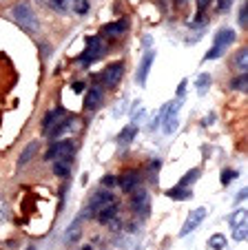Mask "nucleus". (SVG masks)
<instances>
[{
	"instance_id": "obj_2",
	"label": "nucleus",
	"mask_w": 248,
	"mask_h": 250,
	"mask_svg": "<svg viewBox=\"0 0 248 250\" xmlns=\"http://www.w3.org/2000/svg\"><path fill=\"white\" fill-rule=\"evenodd\" d=\"M235 42V31L233 29H222V31H217L215 40H213V47L208 49V53L204 56V60H217V58H222L226 51H228V47Z\"/></svg>"
},
{
	"instance_id": "obj_24",
	"label": "nucleus",
	"mask_w": 248,
	"mask_h": 250,
	"mask_svg": "<svg viewBox=\"0 0 248 250\" xmlns=\"http://www.w3.org/2000/svg\"><path fill=\"white\" fill-rule=\"evenodd\" d=\"M228 224L233 228L239 226V224H246V208H237V210H235L233 215L228 217Z\"/></svg>"
},
{
	"instance_id": "obj_22",
	"label": "nucleus",
	"mask_w": 248,
	"mask_h": 250,
	"mask_svg": "<svg viewBox=\"0 0 248 250\" xmlns=\"http://www.w3.org/2000/svg\"><path fill=\"white\" fill-rule=\"evenodd\" d=\"M235 69H237L239 73H246L248 71V51L246 49L237 51V56H235Z\"/></svg>"
},
{
	"instance_id": "obj_4",
	"label": "nucleus",
	"mask_w": 248,
	"mask_h": 250,
	"mask_svg": "<svg viewBox=\"0 0 248 250\" xmlns=\"http://www.w3.org/2000/svg\"><path fill=\"white\" fill-rule=\"evenodd\" d=\"M111 202H115V197H113V195L109 193V190H104V193H95V195H91V199H89V204H87L85 215H82V217H87V219L95 217V212H98L100 208H104L107 204H111Z\"/></svg>"
},
{
	"instance_id": "obj_31",
	"label": "nucleus",
	"mask_w": 248,
	"mask_h": 250,
	"mask_svg": "<svg viewBox=\"0 0 248 250\" xmlns=\"http://www.w3.org/2000/svg\"><path fill=\"white\" fill-rule=\"evenodd\" d=\"M80 224H82V219H75V222L71 224V232H67V239L69 241H75L80 237Z\"/></svg>"
},
{
	"instance_id": "obj_23",
	"label": "nucleus",
	"mask_w": 248,
	"mask_h": 250,
	"mask_svg": "<svg viewBox=\"0 0 248 250\" xmlns=\"http://www.w3.org/2000/svg\"><path fill=\"white\" fill-rule=\"evenodd\" d=\"M36 148H38V144L36 142H31L27 148H24L23 153H20V160H18V168H23V166H27L29 164V160H31V155L36 153Z\"/></svg>"
},
{
	"instance_id": "obj_10",
	"label": "nucleus",
	"mask_w": 248,
	"mask_h": 250,
	"mask_svg": "<svg viewBox=\"0 0 248 250\" xmlns=\"http://www.w3.org/2000/svg\"><path fill=\"white\" fill-rule=\"evenodd\" d=\"M117 186L122 188V193H133V190L140 186V173H135V170L124 173L120 180H117Z\"/></svg>"
},
{
	"instance_id": "obj_7",
	"label": "nucleus",
	"mask_w": 248,
	"mask_h": 250,
	"mask_svg": "<svg viewBox=\"0 0 248 250\" xmlns=\"http://www.w3.org/2000/svg\"><path fill=\"white\" fill-rule=\"evenodd\" d=\"M131 208H133V212H137V215H142V217H149V212H151V197H149V193H146L144 188L137 190V193L133 195Z\"/></svg>"
},
{
	"instance_id": "obj_9",
	"label": "nucleus",
	"mask_w": 248,
	"mask_h": 250,
	"mask_svg": "<svg viewBox=\"0 0 248 250\" xmlns=\"http://www.w3.org/2000/svg\"><path fill=\"white\" fill-rule=\"evenodd\" d=\"M153 60H155V51H153V49H149V51L142 56L140 66H137L135 80H137V84H140V86L146 84V78H149V71H151V64H153Z\"/></svg>"
},
{
	"instance_id": "obj_26",
	"label": "nucleus",
	"mask_w": 248,
	"mask_h": 250,
	"mask_svg": "<svg viewBox=\"0 0 248 250\" xmlns=\"http://www.w3.org/2000/svg\"><path fill=\"white\" fill-rule=\"evenodd\" d=\"M230 86H233L235 91H246L248 89V73H239V76L230 82Z\"/></svg>"
},
{
	"instance_id": "obj_15",
	"label": "nucleus",
	"mask_w": 248,
	"mask_h": 250,
	"mask_svg": "<svg viewBox=\"0 0 248 250\" xmlns=\"http://www.w3.org/2000/svg\"><path fill=\"white\" fill-rule=\"evenodd\" d=\"M135 135H137V126H135V124H129V126H124L120 131V135H117V142H120L122 146H127V144H131V142L135 140Z\"/></svg>"
},
{
	"instance_id": "obj_30",
	"label": "nucleus",
	"mask_w": 248,
	"mask_h": 250,
	"mask_svg": "<svg viewBox=\"0 0 248 250\" xmlns=\"http://www.w3.org/2000/svg\"><path fill=\"white\" fill-rule=\"evenodd\" d=\"M166 111H169V104H164V106H162V111H159V115H155V118H153V122H151V128H158V126H162L164 118H166Z\"/></svg>"
},
{
	"instance_id": "obj_12",
	"label": "nucleus",
	"mask_w": 248,
	"mask_h": 250,
	"mask_svg": "<svg viewBox=\"0 0 248 250\" xmlns=\"http://www.w3.org/2000/svg\"><path fill=\"white\" fill-rule=\"evenodd\" d=\"M100 102H102V89H100V86H91V89L87 91V98H85V109L95 111L100 106Z\"/></svg>"
},
{
	"instance_id": "obj_29",
	"label": "nucleus",
	"mask_w": 248,
	"mask_h": 250,
	"mask_svg": "<svg viewBox=\"0 0 248 250\" xmlns=\"http://www.w3.org/2000/svg\"><path fill=\"white\" fill-rule=\"evenodd\" d=\"M197 177H200V168H193V170H188V173L184 175V180L180 182L178 186H188V184H191V182H195Z\"/></svg>"
},
{
	"instance_id": "obj_8",
	"label": "nucleus",
	"mask_w": 248,
	"mask_h": 250,
	"mask_svg": "<svg viewBox=\"0 0 248 250\" xmlns=\"http://www.w3.org/2000/svg\"><path fill=\"white\" fill-rule=\"evenodd\" d=\"M180 104H182V100H175V102H169V111H166V118H164V126H162L166 135H173L175 128H178Z\"/></svg>"
},
{
	"instance_id": "obj_38",
	"label": "nucleus",
	"mask_w": 248,
	"mask_h": 250,
	"mask_svg": "<svg viewBox=\"0 0 248 250\" xmlns=\"http://www.w3.org/2000/svg\"><path fill=\"white\" fill-rule=\"evenodd\" d=\"M82 89H85V84H82V82H75V84H73V91H78V93H80Z\"/></svg>"
},
{
	"instance_id": "obj_35",
	"label": "nucleus",
	"mask_w": 248,
	"mask_h": 250,
	"mask_svg": "<svg viewBox=\"0 0 248 250\" xmlns=\"http://www.w3.org/2000/svg\"><path fill=\"white\" fill-rule=\"evenodd\" d=\"M117 180L113 177V175H107V177H102V186H115Z\"/></svg>"
},
{
	"instance_id": "obj_14",
	"label": "nucleus",
	"mask_w": 248,
	"mask_h": 250,
	"mask_svg": "<svg viewBox=\"0 0 248 250\" xmlns=\"http://www.w3.org/2000/svg\"><path fill=\"white\" fill-rule=\"evenodd\" d=\"M51 170L56 177H69L71 173V157H60L51 162Z\"/></svg>"
},
{
	"instance_id": "obj_42",
	"label": "nucleus",
	"mask_w": 248,
	"mask_h": 250,
	"mask_svg": "<svg viewBox=\"0 0 248 250\" xmlns=\"http://www.w3.org/2000/svg\"><path fill=\"white\" fill-rule=\"evenodd\" d=\"M38 2H43V5H45V2H47V0H38Z\"/></svg>"
},
{
	"instance_id": "obj_25",
	"label": "nucleus",
	"mask_w": 248,
	"mask_h": 250,
	"mask_svg": "<svg viewBox=\"0 0 248 250\" xmlns=\"http://www.w3.org/2000/svg\"><path fill=\"white\" fill-rule=\"evenodd\" d=\"M69 128H71V122H69V120H62V122L53 124V128L49 131V135H51V137H60L62 133H67Z\"/></svg>"
},
{
	"instance_id": "obj_5",
	"label": "nucleus",
	"mask_w": 248,
	"mask_h": 250,
	"mask_svg": "<svg viewBox=\"0 0 248 250\" xmlns=\"http://www.w3.org/2000/svg\"><path fill=\"white\" fill-rule=\"evenodd\" d=\"M122 76H124V64H122L120 60L117 62H111V64L104 69V73H102V82H104V86H109V89H113V86L117 84V82L122 80Z\"/></svg>"
},
{
	"instance_id": "obj_16",
	"label": "nucleus",
	"mask_w": 248,
	"mask_h": 250,
	"mask_svg": "<svg viewBox=\"0 0 248 250\" xmlns=\"http://www.w3.org/2000/svg\"><path fill=\"white\" fill-rule=\"evenodd\" d=\"M45 5H49L56 14H71V0H47Z\"/></svg>"
},
{
	"instance_id": "obj_36",
	"label": "nucleus",
	"mask_w": 248,
	"mask_h": 250,
	"mask_svg": "<svg viewBox=\"0 0 248 250\" xmlns=\"http://www.w3.org/2000/svg\"><path fill=\"white\" fill-rule=\"evenodd\" d=\"M230 2H233V0H220V2H217V11H226L230 7Z\"/></svg>"
},
{
	"instance_id": "obj_32",
	"label": "nucleus",
	"mask_w": 248,
	"mask_h": 250,
	"mask_svg": "<svg viewBox=\"0 0 248 250\" xmlns=\"http://www.w3.org/2000/svg\"><path fill=\"white\" fill-rule=\"evenodd\" d=\"M235 177H237V170H233V168H226V170H222V184L224 186H228L230 182H235Z\"/></svg>"
},
{
	"instance_id": "obj_39",
	"label": "nucleus",
	"mask_w": 248,
	"mask_h": 250,
	"mask_svg": "<svg viewBox=\"0 0 248 250\" xmlns=\"http://www.w3.org/2000/svg\"><path fill=\"white\" fill-rule=\"evenodd\" d=\"M246 188H244V190H239V193H237V199H244V197H246Z\"/></svg>"
},
{
	"instance_id": "obj_37",
	"label": "nucleus",
	"mask_w": 248,
	"mask_h": 250,
	"mask_svg": "<svg viewBox=\"0 0 248 250\" xmlns=\"http://www.w3.org/2000/svg\"><path fill=\"white\" fill-rule=\"evenodd\" d=\"M208 2H211V0H197V11H200V14H204V9L208 7Z\"/></svg>"
},
{
	"instance_id": "obj_21",
	"label": "nucleus",
	"mask_w": 248,
	"mask_h": 250,
	"mask_svg": "<svg viewBox=\"0 0 248 250\" xmlns=\"http://www.w3.org/2000/svg\"><path fill=\"white\" fill-rule=\"evenodd\" d=\"M228 248V239H226L224 235H211V239H208V250H226Z\"/></svg>"
},
{
	"instance_id": "obj_34",
	"label": "nucleus",
	"mask_w": 248,
	"mask_h": 250,
	"mask_svg": "<svg viewBox=\"0 0 248 250\" xmlns=\"http://www.w3.org/2000/svg\"><path fill=\"white\" fill-rule=\"evenodd\" d=\"M186 86H188V80H182L178 86V100H184V93H186Z\"/></svg>"
},
{
	"instance_id": "obj_17",
	"label": "nucleus",
	"mask_w": 248,
	"mask_h": 250,
	"mask_svg": "<svg viewBox=\"0 0 248 250\" xmlns=\"http://www.w3.org/2000/svg\"><path fill=\"white\" fill-rule=\"evenodd\" d=\"M62 113H65L62 109H53V111H49V113L45 115V120H43V131H45V133L51 131L53 124H56V120H58V118H62Z\"/></svg>"
},
{
	"instance_id": "obj_6",
	"label": "nucleus",
	"mask_w": 248,
	"mask_h": 250,
	"mask_svg": "<svg viewBox=\"0 0 248 250\" xmlns=\"http://www.w3.org/2000/svg\"><path fill=\"white\" fill-rule=\"evenodd\" d=\"M204 217H206V208H204V206L195 208V210H193L191 215H188V217H186V222H184L182 230H180V237H186V235H191V232L195 230V228L200 226L202 222H204Z\"/></svg>"
},
{
	"instance_id": "obj_13",
	"label": "nucleus",
	"mask_w": 248,
	"mask_h": 250,
	"mask_svg": "<svg viewBox=\"0 0 248 250\" xmlns=\"http://www.w3.org/2000/svg\"><path fill=\"white\" fill-rule=\"evenodd\" d=\"M127 20H115V22H109L102 27V36H109V38H117L122 33L127 31Z\"/></svg>"
},
{
	"instance_id": "obj_33",
	"label": "nucleus",
	"mask_w": 248,
	"mask_h": 250,
	"mask_svg": "<svg viewBox=\"0 0 248 250\" xmlns=\"http://www.w3.org/2000/svg\"><path fill=\"white\" fill-rule=\"evenodd\" d=\"M237 20H239V24H242V27H246V24H248V5H242Z\"/></svg>"
},
{
	"instance_id": "obj_41",
	"label": "nucleus",
	"mask_w": 248,
	"mask_h": 250,
	"mask_svg": "<svg viewBox=\"0 0 248 250\" xmlns=\"http://www.w3.org/2000/svg\"><path fill=\"white\" fill-rule=\"evenodd\" d=\"M78 250H93L91 246H82V248H78Z\"/></svg>"
},
{
	"instance_id": "obj_3",
	"label": "nucleus",
	"mask_w": 248,
	"mask_h": 250,
	"mask_svg": "<svg viewBox=\"0 0 248 250\" xmlns=\"http://www.w3.org/2000/svg\"><path fill=\"white\" fill-rule=\"evenodd\" d=\"M73 153H75V142H71V140H58V142H53L51 146L47 148V153H45V160L53 162V160H60V157H71Z\"/></svg>"
},
{
	"instance_id": "obj_27",
	"label": "nucleus",
	"mask_w": 248,
	"mask_h": 250,
	"mask_svg": "<svg viewBox=\"0 0 248 250\" xmlns=\"http://www.w3.org/2000/svg\"><path fill=\"white\" fill-rule=\"evenodd\" d=\"M87 51H93V53H102V40H100V36H91L89 40H87Z\"/></svg>"
},
{
	"instance_id": "obj_43",
	"label": "nucleus",
	"mask_w": 248,
	"mask_h": 250,
	"mask_svg": "<svg viewBox=\"0 0 248 250\" xmlns=\"http://www.w3.org/2000/svg\"><path fill=\"white\" fill-rule=\"evenodd\" d=\"M29 250H36V248H29Z\"/></svg>"
},
{
	"instance_id": "obj_40",
	"label": "nucleus",
	"mask_w": 248,
	"mask_h": 250,
	"mask_svg": "<svg viewBox=\"0 0 248 250\" xmlns=\"http://www.w3.org/2000/svg\"><path fill=\"white\" fill-rule=\"evenodd\" d=\"M175 2H178L180 7H184V5H186V2H188V0H175Z\"/></svg>"
},
{
	"instance_id": "obj_20",
	"label": "nucleus",
	"mask_w": 248,
	"mask_h": 250,
	"mask_svg": "<svg viewBox=\"0 0 248 250\" xmlns=\"http://www.w3.org/2000/svg\"><path fill=\"white\" fill-rule=\"evenodd\" d=\"M211 84H213V78H211V73H202V76H197L195 86H197V93H200V95H204L206 91L211 89Z\"/></svg>"
},
{
	"instance_id": "obj_11",
	"label": "nucleus",
	"mask_w": 248,
	"mask_h": 250,
	"mask_svg": "<svg viewBox=\"0 0 248 250\" xmlns=\"http://www.w3.org/2000/svg\"><path fill=\"white\" fill-rule=\"evenodd\" d=\"M115 217H117V202L107 204L104 208H100V210L95 212V219H98L100 224H111Z\"/></svg>"
},
{
	"instance_id": "obj_18",
	"label": "nucleus",
	"mask_w": 248,
	"mask_h": 250,
	"mask_svg": "<svg viewBox=\"0 0 248 250\" xmlns=\"http://www.w3.org/2000/svg\"><path fill=\"white\" fill-rule=\"evenodd\" d=\"M91 11L89 0H71V14L75 16H87Z\"/></svg>"
},
{
	"instance_id": "obj_19",
	"label": "nucleus",
	"mask_w": 248,
	"mask_h": 250,
	"mask_svg": "<svg viewBox=\"0 0 248 250\" xmlns=\"http://www.w3.org/2000/svg\"><path fill=\"white\" fill-rule=\"evenodd\" d=\"M193 190H188V186H175V188L169 190V197L175 199V202H184V199H191Z\"/></svg>"
},
{
	"instance_id": "obj_1",
	"label": "nucleus",
	"mask_w": 248,
	"mask_h": 250,
	"mask_svg": "<svg viewBox=\"0 0 248 250\" xmlns=\"http://www.w3.org/2000/svg\"><path fill=\"white\" fill-rule=\"evenodd\" d=\"M11 14H14V20L24 29V31H38V29H40L36 14H33L31 5H29L27 0H20L18 5L11 9Z\"/></svg>"
},
{
	"instance_id": "obj_28",
	"label": "nucleus",
	"mask_w": 248,
	"mask_h": 250,
	"mask_svg": "<svg viewBox=\"0 0 248 250\" xmlns=\"http://www.w3.org/2000/svg\"><path fill=\"white\" fill-rule=\"evenodd\" d=\"M233 239H237V241H244L246 239V235H248V226L246 224H239V226H235L233 228Z\"/></svg>"
}]
</instances>
